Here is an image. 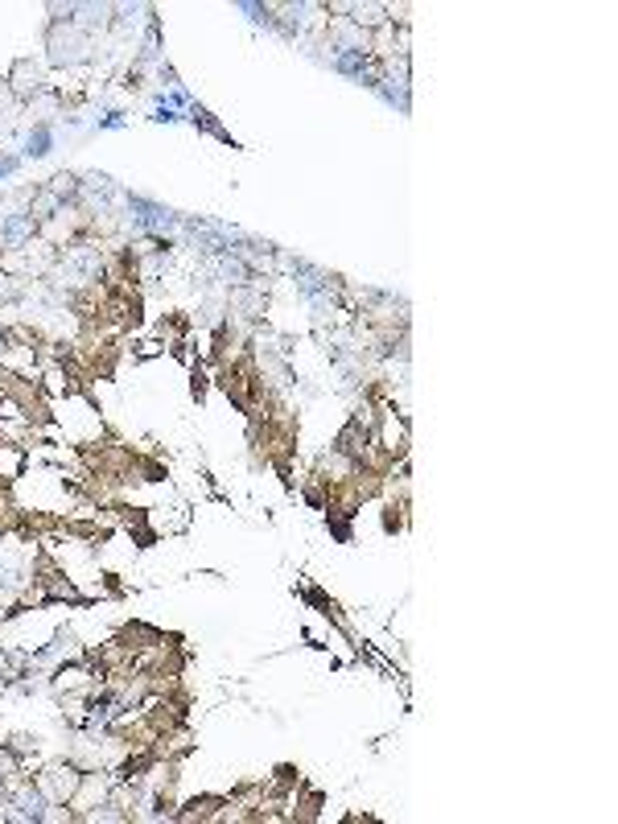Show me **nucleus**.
Instances as JSON below:
<instances>
[{"label": "nucleus", "instance_id": "nucleus-3", "mask_svg": "<svg viewBox=\"0 0 618 824\" xmlns=\"http://www.w3.org/2000/svg\"><path fill=\"white\" fill-rule=\"evenodd\" d=\"M58 264H62V277H66V281H75V285H87V281H95V277H99V268H103L99 252H95V248H83V244L66 248Z\"/></svg>", "mask_w": 618, "mask_h": 824}, {"label": "nucleus", "instance_id": "nucleus-6", "mask_svg": "<svg viewBox=\"0 0 618 824\" xmlns=\"http://www.w3.org/2000/svg\"><path fill=\"white\" fill-rule=\"evenodd\" d=\"M50 190H54V194H58V198H75V194H79V182H75V178H71V174H58V178H54V186H50Z\"/></svg>", "mask_w": 618, "mask_h": 824}, {"label": "nucleus", "instance_id": "nucleus-2", "mask_svg": "<svg viewBox=\"0 0 618 824\" xmlns=\"http://www.w3.org/2000/svg\"><path fill=\"white\" fill-rule=\"evenodd\" d=\"M87 58V33L83 29H75V25H54V33H50V62H58V66H75V62H83Z\"/></svg>", "mask_w": 618, "mask_h": 824}, {"label": "nucleus", "instance_id": "nucleus-8", "mask_svg": "<svg viewBox=\"0 0 618 824\" xmlns=\"http://www.w3.org/2000/svg\"><path fill=\"white\" fill-rule=\"evenodd\" d=\"M13 87H9V79H0V112H5V108H13Z\"/></svg>", "mask_w": 618, "mask_h": 824}, {"label": "nucleus", "instance_id": "nucleus-1", "mask_svg": "<svg viewBox=\"0 0 618 824\" xmlns=\"http://www.w3.org/2000/svg\"><path fill=\"white\" fill-rule=\"evenodd\" d=\"M38 787H42V792H46L54 804H66V800H75V792L83 787V775H79V767H71V763H54V767L42 771Z\"/></svg>", "mask_w": 618, "mask_h": 824}, {"label": "nucleus", "instance_id": "nucleus-5", "mask_svg": "<svg viewBox=\"0 0 618 824\" xmlns=\"http://www.w3.org/2000/svg\"><path fill=\"white\" fill-rule=\"evenodd\" d=\"M13 808H21V812H13L17 820H46V792L42 787H21L13 796Z\"/></svg>", "mask_w": 618, "mask_h": 824}, {"label": "nucleus", "instance_id": "nucleus-9", "mask_svg": "<svg viewBox=\"0 0 618 824\" xmlns=\"http://www.w3.org/2000/svg\"><path fill=\"white\" fill-rule=\"evenodd\" d=\"M0 256H5V248H0Z\"/></svg>", "mask_w": 618, "mask_h": 824}, {"label": "nucleus", "instance_id": "nucleus-7", "mask_svg": "<svg viewBox=\"0 0 618 824\" xmlns=\"http://www.w3.org/2000/svg\"><path fill=\"white\" fill-rule=\"evenodd\" d=\"M13 771H17V759L9 750H0V779H13Z\"/></svg>", "mask_w": 618, "mask_h": 824}, {"label": "nucleus", "instance_id": "nucleus-4", "mask_svg": "<svg viewBox=\"0 0 618 824\" xmlns=\"http://www.w3.org/2000/svg\"><path fill=\"white\" fill-rule=\"evenodd\" d=\"M9 87H13V95L17 99H33L42 91V66H33L29 58H21L17 66H13V79H9Z\"/></svg>", "mask_w": 618, "mask_h": 824}]
</instances>
